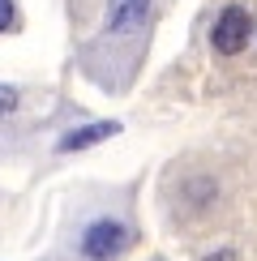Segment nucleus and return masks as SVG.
<instances>
[{"instance_id": "obj_1", "label": "nucleus", "mask_w": 257, "mask_h": 261, "mask_svg": "<svg viewBox=\"0 0 257 261\" xmlns=\"http://www.w3.org/2000/svg\"><path fill=\"white\" fill-rule=\"evenodd\" d=\"M133 227L120 223V219H94V223H86V231H82V257L86 261H116L124 253V248H133Z\"/></svg>"}, {"instance_id": "obj_2", "label": "nucleus", "mask_w": 257, "mask_h": 261, "mask_svg": "<svg viewBox=\"0 0 257 261\" xmlns=\"http://www.w3.org/2000/svg\"><path fill=\"white\" fill-rule=\"evenodd\" d=\"M253 13L244 5H227L219 17H214V30H210V43H214V51L219 56H240L244 47H249V39H253Z\"/></svg>"}, {"instance_id": "obj_3", "label": "nucleus", "mask_w": 257, "mask_h": 261, "mask_svg": "<svg viewBox=\"0 0 257 261\" xmlns=\"http://www.w3.org/2000/svg\"><path fill=\"white\" fill-rule=\"evenodd\" d=\"M150 17V0H107V30L112 35H133Z\"/></svg>"}, {"instance_id": "obj_4", "label": "nucleus", "mask_w": 257, "mask_h": 261, "mask_svg": "<svg viewBox=\"0 0 257 261\" xmlns=\"http://www.w3.org/2000/svg\"><path fill=\"white\" fill-rule=\"evenodd\" d=\"M116 133H120V124H116V120H94V124L69 128V133L56 141V150H60V154H73V150H90V146H99V141L116 137Z\"/></svg>"}, {"instance_id": "obj_5", "label": "nucleus", "mask_w": 257, "mask_h": 261, "mask_svg": "<svg viewBox=\"0 0 257 261\" xmlns=\"http://www.w3.org/2000/svg\"><path fill=\"white\" fill-rule=\"evenodd\" d=\"M13 107H17V90H13V86H5V82H0V120H5V116L13 112Z\"/></svg>"}, {"instance_id": "obj_6", "label": "nucleus", "mask_w": 257, "mask_h": 261, "mask_svg": "<svg viewBox=\"0 0 257 261\" xmlns=\"http://www.w3.org/2000/svg\"><path fill=\"white\" fill-rule=\"evenodd\" d=\"M13 17H17V13H13V0H0V35L13 26Z\"/></svg>"}, {"instance_id": "obj_7", "label": "nucleus", "mask_w": 257, "mask_h": 261, "mask_svg": "<svg viewBox=\"0 0 257 261\" xmlns=\"http://www.w3.org/2000/svg\"><path fill=\"white\" fill-rule=\"evenodd\" d=\"M201 261H240V253H236V248H214V253H206Z\"/></svg>"}]
</instances>
